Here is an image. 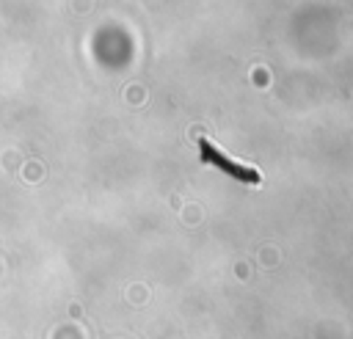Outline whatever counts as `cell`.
I'll return each instance as SVG.
<instances>
[{"label":"cell","instance_id":"1","mask_svg":"<svg viewBox=\"0 0 353 339\" xmlns=\"http://www.w3.org/2000/svg\"><path fill=\"white\" fill-rule=\"evenodd\" d=\"M201 152H204V157H207V160H212V163L223 165V168H226V171H232L237 179H248V182H256V174H254V171H248V168H240V165L229 163V160H226V157H223V154H221V152H218V149H215L210 141H201Z\"/></svg>","mask_w":353,"mask_h":339}]
</instances>
